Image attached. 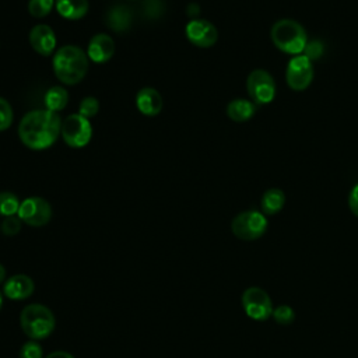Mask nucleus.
I'll return each instance as SVG.
<instances>
[{
    "instance_id": "obj_27",
    "label": "nucleus",
    "mask_w": 358,
    "mask_h": 358,
    "mask_svg": "<svg viewBox=\"0 0 358 358\" xmlns=\"http://www.w3.org/2000/svg\"><path fill=\"white\" fill-rule=\"evenodd\" d=\"M42 347L36 340H29L22 344L20 350V358H42Z\"/></svg>"
},
{
    "instance_id": "obj_21",
    "label": "nucleus",
    "mask_w": 358,
    "mask_h": 358,
    "mask_svg": "<svg viewBox=\"0 0 358 358\" xmlns=\"http://www.w3.org/2000/svg\"><path fill=\"white\" fill-rule=\"evenodd\" d=\"M21 201L11 192H0V215L10 217L17 215Z\"/></svg>"
},
{
    "instance_id": "obj_1",
    "label": "nucleus",
    "mask_w": 358,
    "mask_h": 358,
    "mask_svg": "<svg viewBox=\"0 0 358 358\" xmlns=\"http://www.w3.org/2000/svg\"><path fill=\"white\" fill-rule=\"evenodd\" d=\"M62 134V120L56 112L35 109L25 113L18 124V136L31 150H45Z\"/></svg>"
},
{
    "instance_id": "obj_16",
    "label": "nucleus",
    "mask_w": 358,
    "mask_h": 358,
    "mask_svg": "<svg viewBox=\"0 0 358 358\" xmlns=\"http://www.w3.org/2000/svg\"><path fill=\"white\" fill-rule=\"evenodd\" d=\"M133 14L129 7L124 4H116L110 7L106 13V24L115 32H126L131 25Z\"/></svg>"
},
{
    "instance_id": "obj_7",
    "label": "nucleus",
    "mask_w": 358,
    "mask_h": 358,
    "mask_svg": "<svg viewBox=\"0 0 358 358\" xmlns=\"http://www.w3.org/2000/svg\"><path fill=\"white\" fill-rule=\"evenodd\" d=\"M245 313L253 320H267L273 315V302L270 295L260 287H249L241 298Z\"/></svg>"
},
{
    "instance_id": "obj_2",
    "label": "nucleus",
    "mask_w": 358,
    "mask_h": 358,
    "mask_svg": "<svg viewBox=\"0 0 358 358\" xmlns=\"http://www.w3.org/2000/svg\"><path fill=\"white\" fill-rule=\"evenodd\" d=\"M53 71L57 80L66 85L78 84L87 74L88 56L74 45H66L56 50L53 55Z\"/></svg>"
},
{
    "instance_id": "obj_19",
    "label": "nucleus",
    "mask_w": 358,
    "mask_h": 358,
    "mask_svg": "<svg viewBox=\"0 0 358 358\" xmlns=\"http://www.w3.org/2000/svg\"><path fill=\"white\" fill-rule=\"evenodd\" d=\"M285 204V194L278 187H271L266 190L260 200V207L264 215H274L282 210Z\"/></svg>"
},
{
    "instance_id": "obj_24",
    "label": "nucleus",
    "mask_w": 358,
    "mask_h": 358,
    "mask_svg": "<svg viewBox=\"0 0 358 358\" xmlns=\"http://www.w3.org/2000/svg\"><path fill=\"white\" fill-rule=\"evenodd\" d=\"M22 227V221L20 220L18 215H10V217H4V220L0 224V229L1 234L6 236H14L21 231Z\"/></svg>"
},
{
    "instance_id": "obj_6",
    "label": "nucleus",
    "mask_w": 358,
    "mask_h": 358,
    "mask_svg": "<svg viewBox=\"0 0 358 358\" xmlns=\"http://www.w3.org/2000/svg\"><path fill=\"white\" fill-rule=\"evenodd\" d=\"M246 90L250 101L256 106L266 105L274 99L275 81L268 71L263 69H255L246 78Z\"/></svg>"
},
{
    "instance_id": "obj_33",
    "label": "nucleus",
    "mask_w": 358,
    "mask_h": 358,
    "mask_svg": "<svg viewBox=\"0 0 358 358\" xmlns=\"http://www.w3.org/2000/svg\"><path fill=\"white\" fill-rule=\"evenodd\" d=\"M6 280V268L3 264H0V284H3Z\"/></svg>"
},
{
    "instance_id": "obj_3",
    "label": "nucleus",
    "mask_w": 358,
    "mask_h": 358,
    "mask_svg": "<svg viewBox=\"0 0 358 358\" xmlns=\"http://www.w3.org/2000/svg\"><path fill=\"white\" fill-rule=\"evenodd\" d=\"M274 46L287 55H302L308 43V36L303 27L291 18L275 21L270 31Z\"/></svg>"
},
{
    "instance_id": "obj_5",
    "label": "nucleus",
    "mask_w": 358,
    "mask_h": 358,
    "mask_svg": "<svg viewBox=\"0 0 358 358\" xmlns=\"http://www.w3.org/2000/svg\"><path fill=\"white\" fill-rule=\"evenodd\" d=\"M267 218L257 210H246L234 217L231 222L232 234L242 241H256L267 231Z\"/></svg>"
},
{
    "instance_id": "obj_25",
    "label": "nucleus",
    "mask_w": 358,
    "mask_h": 358,
    "mask_svg": "<svg viewBox=\"0 0 358 358\" xmlns=\"http://www.w3.org/2000/svg\"><path fill=\"white\" fill-rule=\"evenodd\" d=\"M99 110V101L95 96H85L81 99L78 106V113L87 119L95 116Z\"/></svg>"
},
{
    "instance_id": "obj_10",
    "label": "nucleus",
    "mask_w": 358,
    "mask_h": 358,
    "mask_svg": "<svg viewBox=\"0 0 358 358\" xmlns=\"http://www.w3.org/2000/svg\"><path fill=\"white\" fill-rule=\"evenodd\" d=\"M17 215L29 227H43L52 218V207L45 199L34 196L21 201Z\"/></svg>"
},
{
    "instance_id": "obj_23",
    "label": "nucleus",
    "mask_w": 358,
    "mask_h": 358,
    "mask_svg": "<svg viewBox=\"0 0 358 358\" xmlns=\"http://www.w3.org/2000/svg\"><path fill=\"white\" fill-rule=\"evenodd\" d=\"M273 319L281 326H289L295 320V312L288 305H280L273 309Z\"/></svg>"
},
{
    "instance_id": "obj_20",
    "label": "nucleus",
    "mask_w": 358,
    "mask_h": 358,
    "mask_svg": "<svg viewBox=\"0 0 358 358\" xmlns=\"http://www.w3.org/2000/svg\"><path fill=\"white\" fill-rule=\"evenodd\" d=\"M67 102H69V94L66 88L62 85L50 87L45 94V106L48 110L57 113L59 110H63L66 108Z\"/></svg>"
},
{
    "instance_id": "obj_18",
    "label": "nucleus",
    "mask_w": 358,
    "mask_h": 358,
    "mask_svg": "<svg viewBox=\"0 0 358 358\" xmlns=\"http://www.w3.org/2000/svg\"><path fill=\"white\" fill-rule=\"evenodd\" d=\"M255 112H256V105L249 99L236 98L227 105V115L234 122H246L252 119Z\"/></svg>"
},
{
    "instance_id": "obj_13",
    "label": "nucleus",
    "mask_w": 358,
    "mask_h": 358,
    "mask_svg": "<svg viewBox=\"0 0 358 358\" xmlns=\"http://www.w3.org/2000/svg\"><path fill=\"white\" fill-rule=\"evenodd\" d=\"M115 53V42L106 34H96L94 35L87 48V56L94 63H106Z\"/></svg>"
},
{
    "instance_id": "obj_8",
    "label": "nucleus",
    "mask_w": 358,
    "mask_h": 358,
    "mask_svg": "<svg viewBox=\"0 0 358 358\" xmlns=\"http://www.w3.org/2000/svg\"><path fill=\"white\" fill-rule=\"evenodd\" d=\"M92 129L87 117L80 113H73L64 117L62 122V137L64 143L74 148H81L87 145L91 140Z\"/></svg>"
},
{
    "instance_id": "obj_11",
    "label": "nucleus",
    "mask_w": 358,
    "mask_h": 358,
    "mask_svg": "<svg viewBox=\"0 0 358 358\" xmlns=\"http://www.w3.org/2000/svg\"><path fill=\"white\" fill-rule=\"evenodd\" d=\"M187 39L199 48H210L218 39L217 28L207 20L194 18L186 24L185 28Z\"/></svg>"
},
{
    "instance_id": "obj_22",
    "label": "nucleus",
    "mask_w": 358,
    "mask_h": 358,
    "mask_svg": "<svg viewBox=\"0 0 358 358\" xmlns=\"http://www.w3.org/2000/svg\"><path fill=\"white\" fill-rule=\"evenodd\" d=\"M55 6V0H29L28 13L35 18L46 17Z\"/></svg>"
},
{
    "instance_id": "obj_14",
    "label": "nucleus",
    "mask_w": 358,
    "mask_h": 358,
    "mask_svg": "<svg viewBox=\"0 0 358 358\" xmlns=\"http://www.w3.org/2000/svg\"><path fill=\"white\" fill-rule=\"evenodd\" d=\"M35 284L29 275L15 274L7 278L3 284V294L13 301H22L32 295Z\"/></svg>"
},
{
    "instance_id": "obj_31",
    "label": "nucleus",
    "mask_w": 358,
    "mask_h": 358,
    "mask_svg": "<svg viewBox=\"0 0 358 358\" xmlns=\"http://www.w3.org/2000/svg\"><path fill=\"white\" fill-rule=\"evenodd\" d=\"M186 13H187V15H189L192 20H194V18H197V17H199V14H200V8H199V6H197V4L192 3V4H189V6H187Z\"/></svg>"
},
{
    "instance_id": "obj_34",
    "label": "nucleus",
    "mask_w": 358,
    "mask_h": 358,
    "mask_svg": "<svg viewBox=\"0 0 358 358\" xmlns=\"http://www.w3.org/2000/svg\"><path fill=\"white\" fill-rule=\"evenodd\" d=\"M1 306H3V294L0 292V309H1Z\"/></svg>"
},
{
    "instance_id": "obj_32",
    "label": "nucleus",
    "mask_w": 358,
    "mask_h": 358,
    "mask_svg": "<svg viewBox=\"0 0 358 358\" xmlns=\"http://www.w3.org/2000/svg\"><path fill=\"white\" fill-rule=\"evenodd\" d=\"M46 358H74V357L67 351H53L49 355H46Z\"/></svg>"
},
{
    "instance_id": "obj_12",
    "label": "nucleus",
    "mask_w": 358,
    "mask_h": 358,
    "mask_svg": "<svg viewBox=\"0 0 358 358\" xmlns=\"http://www.w3.org/2000/svg\"><path fill=\"white\" fill-rule=\"evenodd\" d=\"M29 43L41 56H50L56 48V35L46 24H38L29 31Z\"/></svg>"
},
{
    "instance_id": "obj_28",
    "label": "nucleus",
    "mask_w": 358,
    "mask_h": 358,
    "mask_svg": "<svg viewBox=\"0 0 358 358\" xmlns=\"http://www.w3.org/2000/svg\"><path fill=\"white\" fill-rule=\"evenodd\" d=\"M13 123V109L4 98L0 96V131L7 130Z\"/></svg>"
},
{
    "instance_id": "obj_4",
    "label": "nucleus",
    "mask_w": 358,
    "mask_h": 358,
    "mask_svg": "<svg viewBox=\"0 0 358 358\" xmlns=\"http://www.w3.org/2000/svg\"><path fill=\"white\" fill-rule=\"evenodd\" d=\"M20 324L25 336L31 340H43L49 337L56 326L53 312L42 303H29L20 313Z\"/></svg>"
},
{
    "instance_id": "obj_9",
    "label": "nucleus",
    "mask_w": 358,
    "mask_h": 358,
    "mask_svg": "<svg viewBox=\"0 0 358 358\" xmlns=\"http://www.w3.org/2000/svg\"><path fill=\"white\" fill-rule=\"evenodd\" d=\"M313 80V66L303 53L294 56L285 69V81L294 91L306 90Z\"/></svg>"
},
{
    "instance_id": "obj_29",
    "label": "nucleus",
    "mask_w": 358,
    "mask_h": 358,
    "mask_svg": "<svg viewBox=\"0 0 358 358\" xmlns=\"http://www.w3.org/2000/svg\"><path fill=\"white\" fill-rule=\"evenodd\" d=\"M305 56L309 59V60H315L317 57H320L322 52H323V48H322V43L315 41V42H310V43H306L305 46V50H303Z\"/></svg>"
},
{
    "instance_id": "obj_17",
    "label": "nucleus",
    "mask_w": 358,
    "mask_h": 358,
    "mask_svg": "<svg viewBox=\"0 0 358 358\" xmlns=\"http://www.w3.org/2000/svg\"><path fill=\"white\" fill-rule=\"evenodd\" d=\"M57 13L66 20H80L88 13V0H56Z\"/></svg>"
},
{
    "instance_id": "obj_15",
    "label": "nucleus",
    "mask_w": 358,
    "mask_h": 358,
    "mask_svg": "<svg viewBox=\"0 0 358 358\" xmlns=\"http://www.w3.org/2000/svg\"><path fill=\"white\" fill-rule=\"evenodd\" d=\"M162 96L155 88L145 87L137 92L136 106L143 115L155 116L162 110Z\"/></svg>"
},
{
    "instance_id": "obj_30",
    "label": "nucleus",
    "mask_w": 358,
    "mask_h": 358,
    "mask_svg": "<svg viewBox=\"0 0 358 358\" xmlns=\"http://www.w3.org/2000/svg\"><path fill=\"white\" fill-rule=\"evenodd\" d=\"M348 207L351 210V213L358 217V183L352 186V189L350 190L348 194Z\"/></svg>"
},
{
    "instance_id": "obj_26",
    "label": "nucleus",
    "mask_w": 358,
    "mask_h": 358,
    "mask_svg": "<svg viewBox=\"0 0 358 358\" xmlns=\"http://www.w3.org/2000/svg\"><path fill=\"white\" fill-rule=\"evenodd\" d=\"M143 10H144V15L148 20H157L164 14L165 6L162 0H144Z\"/></svg>"
}]
</instances>
